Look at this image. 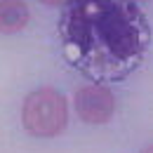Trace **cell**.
Segmentation results:
<instances>
[{
	"label": "cell",
	"mask_w": 153,
	"mask_h": 153,
	"mask_svg": "<svg viewBox=\"0 0 153 153\" xmlns=\"http://www.w3.org/2000/svg\"><path fill=\"white\" fill-rule=\"evenodd\" d=\"M24 130L33 137H57L68 123L66 99L52 87L36 90L24 99L21 106Z\"/></svg>",
	"instance_id": "obj_1"
},
{
	"label": "cell",
	"mask_w": 153,
	"mask_h": 153,
	"mask_svg": "<svg viewBox=\"0 0 153 153\" xmlns=\"http://www.w3.org/2000/svg\"><path fill=\"white\" fill-rule=\"evenodd\" d=\"M76 111L90 125H104L115 111V99L111 90L101 85H85L76 94Z\"/></svg>",
	"instance_id": "obj_2"
},
{
	"label": "cell",
	"mask_w": 153,
	"mask_h": 153,
	"mask_svg": "<svg viewBox=\"0 0 153 153\" xmlns=\"http://www.w3.org/2000/svg\"><path fill=\"white\" fill-rule=\"evenodd\" d=\"M28 24V5L24 0H0V33H17Z\"/></svg>",
	"instance_id": "obj_3"
},
{
	"label": "cell",
	"mask_w": 153,
	"mask_h": 153,
	"mask_svg": "<svg viewBox=\"0 0 153 153\" xmlns=\"http://www.w3.org/2000/svg\"><path fill=\"white\" fill-rule=\"evenodd\" d=\"M40 2H45V5H61V2H66V0H40Z\"/></svg>",
	"instance_id": "obj_4"
},
{
	"label": "cell",
	"mask_w": 153,
	"mask_h": 153,
	"mask_svg": "<svg viewBox=\"0 0 153 153\" xmlns=\"http://www.w3.org/2000/svg\"><path fill=\"white\" fill-rule=\"evenodd\" d=\"M141 153H153V146H149V149H144Z\"/></svg>",
	"instance_id": "obj_5"
},
{
	"label": "cell",
	"mask_w": 153,
	"mask_h": 153,
	"mask_svg": "<svg viewBox=\"0 0 153 153\" xmlns=\"http://www.w3.org/2000/svg\"><path fill=\"white\" fill-rule=\"evenodd\" d=\"M139 2H146V0H139Z\"/></svg>",
	"instance_id": "obj_6"
}]
</instances>
